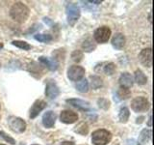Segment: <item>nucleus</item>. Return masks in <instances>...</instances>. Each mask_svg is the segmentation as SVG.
I'll list each match as a JSON object with an SVG mask.
<instances>
[{
  "label": "nucleus",
  "instance_id": "8",
  "mask_svg": "<svg viewBox=\"0 0 154 145\" xmlns=\"http://www.w3.org/2000/svg\"><path fill=\"white\" fill-rule=\"evenodd\" d=\"M139 59L141 63L147 68H150L152 66V50L151 48H144L141 51L139 55Z\"/></svg>",
  "mask_w": 154,
  "mask_h": 145
},
{
  "label": "nucleus",
  "instance_id": "23",
  "mask_svg": "<svg viewBox=\"0 0 154 145\" xmlns=\"http://www.w3.org/2000/svg\"><path fill=\"white\" fill-rule=\"evenodd\" d=\"M12 45L16 46L17 47L21 48V50H29L31 48V46L29 45L28 43L24 42V41H13Z\"/></svg>",
  "mask_w": 154,
  "mask_h": 145
},
{
  "label": "nucleus",
  "instance_id": "30",
  "mask_svg": "<svg viewBox=\"0 0 154 145\" xmlns=\"http://www.w3.org/2000/svg\"><path fill=\"white\" fill-rule=\"evenodd\" d=\"M61 145H74V143L71 141H65V142H62Z\"/></svg>",
  "mask_w": 154,
  "mask_h": 145
},
{
  "label": "nucleus",
  "instance_id": "24",
  "mask_svg": "<svg viewBox=\"0 0 154 145\" xmlns=\"http://www.w3.org/2000/svg\"><path fill=\"white\" fill-rule=\"evenodd\" d=\"M35 39L42 43H48L52 40V36L49 35V34H36Z\"/></svg>",
  "mask_w": 154,
  "mask_h": 145
},
{
  "label": "nucleus",
  "instance_id": "34",
  "mask_svg": "<svg viewBox=\"0 0 154 145\" xmlns=\"http://www.w3.org/2000/svg\"><path fill=\"white\" fill-rule=\"evenodd\" d=\"M33 145H38V144H33Z\"/></svg>",
  "mask_w": 154,
  "mask_h": 145
},
{
  "label": "nucleus",
  "instance_id": "10",
  "mask_svg": "<svg viewBox=\"0 0 154 145\" xmlns=\"http://www.w3.org/2000/svg\"><path fill=\"white\" fill-rule=\"evenodd\" d=\"M59 94H60V90L57 84L52 80L48 81L45 87V95L49 99H55L59 96Z\"/></svg>",
  "mask_w": 154,
  "mask_h": 145
},
{
  "label": "nucleus",
  "instance_id": "1",
  "mask_svg": "<svg viewBox=\"0 0 154 145\" xmlns=\"http://www.w3.org/2000/svg\"><path fill=\"white\" fill-rule=\"evenodd\" d=\"M10 14L16 21L22 23L26 21V19L29 17V9L23 3L16 2L10 10Z\"/></svg>",
  "mask_w": 154,
  "mask_h": 145
},
{
  "label": "nucleus",
  "instance_id": "26",
  "mask_svg": "<svg viewBox=\"0 0 154 145\" xmlns=\"http://www.w3.org/2000/svg\"><path fill=\"white\" fill-rule=\"evenodd\" d=\"M82 47H83V50L85 51L91 52V51H93L94 50H95L96 46L91 40H87V41H85L83 43V45H82Z\"/></svg>",
  "mask_w": 154,
  "mask_h": 145
},
{
  "label": "nucleus",
  "instance_id": "17",
  "mask_svg": "<svg viewBox=\"0 0 154 145\" xmlns=\"http://www.w3.org/2000/svg\"><path fill=\"white\" fill-rule=\"evenodd\" d=\"M135 81L139 85H143L147 82V77L141 70H137L135 72Z\"/></svg>",
  "mask_w": 154,
  "mask_h": 145
},
{
  "label": "nucleus",
  "instance_id": "7",
  "mask_svg": "<svg viewBox=\"0 0 154 145\" xmlns=\"http://www.w3.org/2000/svg\"><path fill=\"white\" fill-rule=\"evenodd\" d=\"M85 69L81 66L73 65L67 70V77L72 81H79L84 77Z\"/></svg>",
  "mask_w": 154,
  "mask_h": 145
},
{
  "label": "nucleus",
  "instance_id": "15",
  "mask_svg": "<svg viewBox=\"0 0 154 145\" xmlns=\"http://www.w3.org/2000/svg\"><path fill=\"white\" fill-rule=\"evenodd\" d=\"M40 62H42L43 65H45L48 69L50 71H56L58 69V62L54 58H48V57H45V56H41L38 58Z\"/></svg>",
  "mask_w": 154,
  "mask_h": 145
},
{
  "label": "nucleus",
  "instance_id": "5",
  "mask_svg": "<svg viewBox=\"0 0 154 145\" xmlns=\"http://www.w3.org/2000/svg\"><path fill=\"white\" fill-rule=\"evenodd\" d=\"M131 108L135 112H143L149 108V102L144 97H137L131 102Z\"/></svg>",
  "mask_w": 154,
  "mask_h": 145
},
{
  "label": "nucleus",
  "instance_id": "29",
  "mask_svg": "<svg viewBox=\"0 0 154 145\" xmlns=\"http://www.w3.org/2000/svg\"><path fill=\"white\" fill-rule=\"evenodd\" d=\"M71 58L75 62H80L82 60V58H83V53L80 50H74L71 54Z\"/></svg>",
  "mask_w": 154,
  "mask_h": 145
},
{
  "label": "nucleus",
  "instance_id": "13",
  "mask_svg": "<svg viewBox=\"0 0 154 145\" xmlns=\"http://www.w3.org/2000/svg\"><path fill=\"white\" fill-rule=\"evenodd\" d=\"M56 121V114L53 111H47L42 116V124L46 128H52Z\"/></svg>",
  "mask_w": 154,
  "mask_h": 145
},
{
  "label": "nucleus",
  "instance_id": "2",
  "mask_svg": "<svg viewBox=\"0 0 154 145\" xmlns=\"http://www.w3.org/2000/svg\"><path fill=\"white\" fill-rule=\"evenodd\" d=\"M112 139V134L109 130L101 129L93 133L91 135V141L94 145H106Z\"/></svg>",
  "mask_w": 154,
  "mask_h": 145
},
{
  "label": "nucleus",
  "instance_id": "31",
  "mask_svg": "<svg viewBox=\"0 0 154 145\" xmlns=\"http://www.w3.org/2000/svg\"><path fill=\"white\" fill-rule=\"evenodd\" d=\"M90 3H95V4H100L101 1H94V0H90Z\"/></svg>",
  "mask_w": 154,
  "mask_h": 145
},
{
  "label": "nucleus",
  "instance_id": "11",
  "mask_svg": "<svg viewBox=\"0 0 154 145\" xmlns=\"http://www.w3.org/2000/svg\"><path fill=\"white\" fill-rule=\"evenodd\" d=\"M46 106V103L45 101L42 100H37L35 103L33 104L32 108L30 109V117L32 119L36 118L37 116L38 115V113L41 112L42 109H45Z\"/></svg>",
  "mask_w": 154,
  "mask_h": 145
},
{
  "label": "nucleus",
  "instance_id": "28",
  "mask_svg": "<svg viewBox=\"0 0 154 145\" xmlns=\"http://www.w3.org/2000/svg\"><path fill=\"white\" fill-rule=\"evenodd\" d=\"M0 137H2L5 141H7L8 143H10V144H12V145H14L16 144V140H14L13 137H9V135L7 134H5L3 130H0Z\"/></svg>",
  "mask_w": 154,
  "mask_h": 145
},
{
  "label": "nucleus",
  "instance_id": "27",
  "mask_svg": "<svg viewBox=\"0 0 154 145\" xmlns=\"http://www.w3.org/2000/svg\"><path fill=\"white\" fill-rule=\"evenodd\" d=\"M104 72L108 76H112L114 75V72H116V65L114 63H107L106 66L104 67Z\"/></svg>",
  "mask_w": 154,
  "mask_h": 145
},
{
  "label": "nucleus",
  "instance_id": "9",
  "mask_svg": "<svg viewBox=\"0 0 154 145\" xmlns=\"http://www.w3.org/2000/svg\"><path fill=\"white\" fill-rule=\"evenodd\" d=\"M60 120L65 124H73L78 120V115L71 110H64L60 114Z\"/></svg>",
  "mask_w": 154,
  "mask_h": 145
},
{
  "label": "nucleus",
  "instance_id": "25",
  "mask_svg": "<svg viewBox=\"0 0 154 145\" xmlns=\"http://www.w3.org/2000/svg\"><path fill=\"white\" fill-rule=\"evenodd\" d=\"M75 132L77 134H80L82 135H85L88 134L89 132V128H88V125H87L86 123H80L78 126L76 127L75 129Z\"/></svg>",
  "mask_w": 154,
  "mask_h": 145
},
{
  "label": "nucleus",
  "instance_id": "6",
  "mask_svg": "<svg viewBox=\"0 0 154 145\" xmlns=\"http://www.w3.org/2000/svg\"><path fill=\"white\" fill-rule=\"evenodd\" d=\"M110 36H111V29L107 26H102L97 28L94 34V40L100 44H104L106 42H108Z\"/></svg>",
  "mask_w": 154,
  "mask_h": 145
},
{
  "label": "nucleus",
  "instance_id": "19",
  "mask_svg": "<svg viewBox=\"0 0 154 145\" xmlns=\"http://www.w3.org/2000/svg\"><path fill=\"white\" fill-rule=\"evenodd\" d=\"M129 116H130V112H129V109L127 108H122L119 111V121L122 123H126L127 120L129 119Z\"/></svg>",
  "mask_w": 154,
  "mask_h": 145
},
{
  "label": "nucleus",
  "instance_id": "33",
  "mask_svg": "<svg viewBox=\"0 0 154 145\" xmlns=\"http://www.w3.org/2000/svg\"><path fill=\"white\" fill-rule=\"evenodd\" d=\"M2 47H3V44L0 43V48H2Z\"/></svg>",
  "mask_w": 154,
  "mask_h": 145
},
{
  "label": "nucleus",
  "instance_id": "36",
  "mask_svg": "<svg viewBox=\"0 0 154 145\" xmlns=\"http://www.w3.org/2000/svg\"><path fill=\"white\" fill-rule=\"evenodd\" d=\"M0 67H1V64H0Z\"/></svg>",
  "mask_w": 154,
  "mask_h": 145
},
{
  "label": "nucleus",
  "instance_id": "32",
  "mask_svg": "<svg viewBox=\"0 0 154 145\" xmlns=\"http://www.w3.org/2000/svg\"><path fill=\"white\" fill-rule=\"evenodd\" d=\"M151 120L152 119H151V115H150V117H149V121H148V123H147V125L149 126V127H151V125H152L151 124Z\"/></svg>",
  "mask_w": 154,
  "mask_h": 145
},
{
  "label": "nucleus",
  "instance_id": "35",
  "mask_svg": "<svg viewBox=\"0 0 154 145\" xmlns=\"http://www.w3.org/2000/svg\"><path fill=\"white\" fill-rule=\"evenodd\" d=\"M0 145H4V144H0Z\"/></svg>",
  "mask_w": 154,
  "mask_h": 145
},
{
  "label": "nucleus",
  "instance_id": "20",
  "mask_svg": "<svg viewBox=\"0 0 154 145\" xmlns=\"http://www.w3.org/2000/svg\"><path fill=\"white\" fill-rule=\"evenodd\" d=\"M150 137H151V130H143L141 133V134H140V137H139L140 143L146 144L148 141V139L150 138Z\"/></svg>",
  "mask_w": 154,
  "mask_h": 145
},
{
  "label": "nucleus",
  "instance_id": "18",
  "mask_svg": "<svg viewBox=\"0 0 154 145\" xmlns=\"http://www.w3.org/2000/svg\"><path fill=\"white\" fill-rule=\"evenodd\" d=\"M76 89L81 93H87L89 91V82L87 79H82L76 83Z\"/></svg>",
  "mask_w": 154,
  "mask_h": 145
},
{
  "label": "nucleus",
  "instance_id": "16",
  "mask_svg": "<svg viewBox=\"0 0 154 145\" xmlns=\"http://www.w3.org/2000/svg\"><path fill=\"white\" fill-rule=\"evenodd\" d=\"M112 45L117 50H122L125 45V37L122 33H117L112 39Z\"/></svg>",
  "mask_w": 154,
  "mask_h": 145
},
{
  "label": "nucleus",
  "instance_id": "3",
  "mask_svg": "<svg viewBox=\"0 0 154 145\" xmlns=\"http://www.w3.org/2000/svg\"><path fill=\"white\" fill-rule=\"evenodd\" d=\"M66 17L67 22L70 25H74L75 22L80 18V8L75 3H69L66 6Z\"/></svg>",
  "mask_w": 154,
  "mask_h": 145
},
{
  "label": "nucleus",
  "instance_id": "14",
  "mask_svg": "<svg viewBox=\"0 0 154 145\" xmlns=\"http://www.w3.org/2000/svg\"><path fill=\"white\" fill-rule=\"evenodd\" d=\"M134 83L133 76L129 74V72H122V76L119 77V84L120 87H124V88H130L132 87Z\"/></svg>",
  "mask_w": 154,
  "mask_h": 145
},
{
  "label": "nucleus",
  "instance_id": "4",
  "mask_svg": "<svg viewBox=\"0 0 154 145\" xmlns=\"http://www.w3.org/2000/svg\"><path fill=\"white\" fill-rule=\"evenodd\" d=\"M9 127L14 133H23L26 130V123L21 118L16 117V116H11L8 119Z\"/></svg>",
  "mask_w": 154,
  "mask_h": 145
},
{
  "label": "nucleus",
  "instance_id": "22",
  "mask_svg": "<svg viewBox=\"0 0 154 145\" xmlns=\"http://www.w3.org/2000/svg\"><path fill=\"white\" fill-rule=\"evenodd\" d=\"M91 84L93 89H98L99 87L102 86V79H100L99 76H91Z\"/></svg>",
  "mask_w": 154,
  "mask_h": 145
},
{
  "label": "nucleus",
  "instance_id": "12",
  "mask_svg": "<svg viewBox=\"0 0 154 145\" xmlns=\"http://www.w3.org/2000/svg\"><path fill=\"white\" fill-rule=\"evenodd\" d=\"M66 103L71 105L72 106H74V108H77L84 111L90 109V104L88 102H85L80 99H69V100H66Z\"/></svg>",
  "mask_w": 154,
  "mask_h": 145
},
{
  "label": "nucleus",
  "instance_id": "21",
  "mask_svg": "<svg viewBox=\"0 0 154 145\" xmlns=\"http://www.w3.org/2000/svg\"><path fill=\"white\" fill-rule=\"evenodd\" d=\"M130 95H131V92L128 88H124V87H119V89L118 90V96L119 97L120 100H126L128 99Z\"/></svg>",
  "mask_w": 154,
  "mask_h": 145
}]
</instances>
